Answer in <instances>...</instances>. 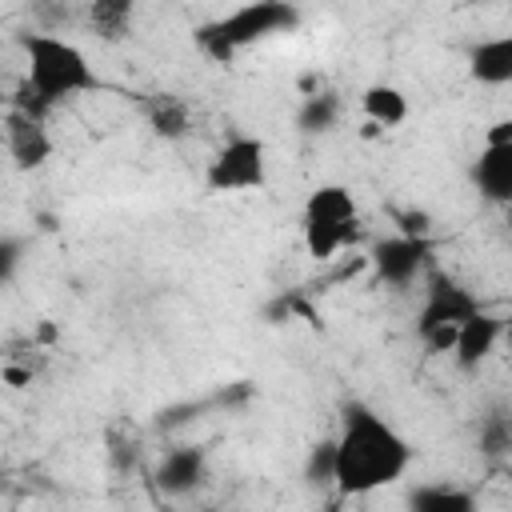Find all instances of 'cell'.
<instances>
[{"label":"cell","mask_w":512,"mask_h":512,"mask_svg":"<svg viewBox=\"0 0 512 512\" xmlns=\"http://www.w3.org/2000/svg\"><path fill=\"white\" fill-rule=\"evenodd\" d=\"M412 464V444L368 404L352 400L340 412L336 432V492L368 496L396 484Z\"/></svg>","instance_id":"cell-1"},{"label":"cell","mask_w":512,"mask_h":512,"mask_svg":"<svg viewBox=\"0 0 512 512\" xmlns=\"http://www.w3.org/2000/svg\"><path fill=\"white\" fill-rule=\"evenodd\" d=\"M20 48H24L28 72H24V88L12 100V108L44 120L56 104L100 88L96 68L88 64V56L72 40L52 36V32H24L20 36Z\"/></svg>","instance_id":"cell-2"},{"label":"cell","mask_w":512,"mask_h":512,"mask_svg":"<svg viewBox=\"0 0 512 512\" xmlns=\"http://www.w3.org/2000/svg\"><path fill=\"white\" fill-rule=\"evenodd\" d=\"M296 24H300V8L292 0H248V4H240L224 16H216V20H204L192 32V40L208 60L228 64L244 48L260 44V40H272L280 32H292Z\"/></svg>","instance_id":"cell-3"},{"label":"cell","mask_w":512,"mask_h":512,"mask_svg":"<svg viewBox=\"0 0 512 512\" xmlns=\"http://www.w3.org/2000/svg\"><path fill=\"white\" fill-rule=\"evenodd\" d=\"M356 224H360V208L348 184H316L304 200L300 212V232H304V252L312 260H332L344 244L356 240Z\"/></svg>","instance_id":"cell-4"},{"label":"cell","mask_w":512,"mask_h":512,"mask_svg":"<svg viewBox=\"0 0 512 512\" xmlns=\"http://www.w3.org/2000/svg\"><path fill=\"white\" fill-rule=\"evenodd\" d=\"M264 184H268V144L260 136H248V132L228 136L204 168V188L212 196L260 192Z\"/></svg>","instance_id":"cell-5"},{"label":"cell","mask_w":512,"mask_h":512,"mask_svg":"<svg viewBox=\"0 0 512 512\" xmlns=\"http://www.w3.org/2000/svg\"><path fill=\"white\" fill-rule=\"evenodd\" d=\"M428 260H432V240H428V236L392 232V236H380V240L368 248L372 276H376L384 288H408V284H416V276H424Z\"/></svg>","instance_id":"cell-6"},{"label":"cell","mask_w":512,"mask_h":512,"mask_svg":"<svg viewBox=\"0 0 512 512\" xmlns=\"http://www.w3.org/2000/svg\"><path fill=\"white\" fill-rule=\"evenodd\" d=\"M484 304L476 300V292H468L460 280L444 276V272H428V288L416 312V336L440 328V324H464L468 316H476Z\"/></svg>","instance_id":"cell-7"},{"label":"cell","mask_w":512,"mask_h":512,"mask_svg":"<svg viewBox=\"0 0 512 512\" xmlns=\"http://www.w3.org/2000/svg\"><path fill=\"white\" fill-rule=\"evenodd\" d=\"M4 144L20 172H36L52 156V136H48L44 120H36L20 108H8V116H4Z\"/></svg>","instance_id":"cell-8"},{"label":"cell","mask_w":512,"mask_h":512,"mask_svg":"<svg viewBox=\"0 0 512 512\" xmlns=\"http://www.w3.org/2000/svg\"><path fill=\"white\" fill-rule=\"evenodd\" d=\"M204 476H208V452L200 444H176L152 468V484L164 496H188L204 484Z\"/></svg>","instance_id":"cell-9"},{"label":"cell","mask_w":512,"mask_h":512,"mask_svg":"<svg viewBox=\"0 0 512 512\" xmlns=\"http://www.w3.org/2000/svg\"><path fill=\"white\" fill-rule=\"evenodd\" d=\"M472 188L480 192V200L508 208L512 204V140L500 144H484L468 168Z\"/></svg>","instance_id":"cell-10"},{"label":"cell","mask_w":512,"mask_h":512,"mask_svg":"<svg viewBox=\"0 0 512 512\" xmlns=\"http://www.w3.org/2000/svg\"><path fill=\"white\" fill-rule=\"evenodd\" d=\"M504 340V316H492V312H476V316H468L464 324H460V332H456V348H452V360H456V368L460 372H476L492 352H496V344Z\"/></svg>","instance_id":"cell-11"},{"label":"cell","mask_w":512,"mask_h":512,"mask_svg":"<svg viewBox=\"0 0 512 512\" xmlns=\"http://www.w3.org/2000/svg\"><path fill=\"white\" fill-rule=\"evenodd\" d=\"M468 76L480 88H504V84H512V32L476 40L468 48Z\"/></svg>","instance_id":"cell-12"},{"label":"cell","mask_w":512,"mask_h":512,"mask_svg":"<svg viewBox=\"0 0 512 512\" xmlns=\"http://www.w3.org/2000/svg\"><path fill=\"white\" fill-rule=\"evenodd\" d=\"M84 20H88L92 36L104 44L128 40L136 28V0H88Z\"/></svg>","instance_id":"cell-13"},{"label":"cell","mask_w":512,"mask_h":512,"mask_svg":"<svg viewBox=\"0 0 512 512\" xmlns=\"http://www.w3.org/2000/svg\"><path fill=\"white\" fill-rule=\"evenodd\" d=\"M360 108L376 128H396V124L408 120V96L396 84H384V80H376L360 92Z\"/></svg>","instance_id":"cell-14"},{"label":"cell","mask_w":512,"mask_h":512,"mask_svg":"<svg viewBox=\"0 0 512 512\" xmlns=\"http://www.w3.org/2000/svg\"><path fill=\"white\" fill-rule=\"evenodd\" d=\"M340 112H344L340 96H336L332 88H316V92H308V96L300 100V108H296V128H300L304 136H328V132L340 124Z\"/></svg>","instance_id":"cell-15"},{"label":"cell","mask_w":512,"mask_h":512,"mask_svg":"<svg viewBox=\"0 0 512 512\" xmlns=\"http://www.w3.org/2000/svg\"><path fill=\"white\" fill-rule=\"evenodd\" d=\"M144 116H148L152 136H160V140H180V136H188V128H192L188 104H184L180 96H172V92L152 96V100L144 104Z\"/></svg>","instance_id":"cell-16"},{"label":"cell","mask_w":512,"mask_h":512,"mask_svg":"<svg viewBox=\"0 0 512 512\" xmlns=\"http://www.w3.org/2000/svg\"><path fill=\"white\" fill-rule=\"evenodd\" d=\"M408 504H412L416 512H476V496H472L468 488L444 484V480L412 488V492H408Z\"/></svg>","instance_id":"cell-17"},{"label":"cell","mask_w":512,"mask_h":512,"mask_svg":"<svg viewBox=\"0 0 512 512\" xmlns=\"http://www.w3.org/2000/svg\"><path fill=\"white\" fill-rule=\"evenodd\" d=\"M300 476L308 488H336V436H324L308 448Z\"/></svg>","instance_id":"cell-18"},{"label":"cell","mask_w":512,"mask_h":512,"mask_svg":"<svg viewBox=\"0 0 512 512\" xmlns=\"http://www.w3.org/2000/svg\"><path fill=\"white\" fill-rule=\"evenodd\" d=\"M480 452H488V456L512 452V420L504 412H492L480 420Z\"/></svg>","instance_id":"cell-19"},{"label":"cell","mask_w":512,"mask_h":512,"mask_svg":"<svg viewBox=\"0 0 512 512\" xmlns=\"http://www.w3.org/2000/svg\"><path fill=\"white\" fill-rule=\"evenodd\" d=\"M24 248H28V244H24L20 236H12V232L0 240V280H4V284L16 280V268H20V260H24Z\"/></svg>","instance_id":"cell-20"},{"label":"cell","mask_w":512,"mask_h":512,"mask_svg":"<svg viewBox=\"0 0 512 512\" xmlns=\"http://www.w3.org/2000/svg\"><path fill=\"white\" fill-rule=\"evenodd\" d=\"M456 332H460V324H440V328L424 332L420 344L428 348V356H452V348H456Z\"/></svg>","instance_id":"cell-21"},{"label":"cell","mask_w":512,"mask_h":512,"mask_svg":"<svg viewBox=\"0 0 512 512\" xmlns=\"http://www.w3.org/2000/svg\"><path fill=\"white\" fill-rule=\"evenodd\" d=\"M392 220H396V232H408V236L432 232V216L424 208H400V212H392Z\"/></svg>","instance_id":"cell-22"},{"label":"cell","mask_w":512,"mask_h":512,"mask_svg":"<svg viewBox=\"0 0 512 512\" xmlns=\"http://www.w3.org/2000/svg\"><path fill=\"white\" fill-rule=\"evenodd\" d=\"M112 468L116 472L136 468V440H112Z\"/></svg>","instance_id":"cell-23"},{"label":"cell","mask_w":512,"mask_h":512,"mask_svg":"<svg viewBox=\"0 0 512 512\" xmlns=\"http://www.w3.org/2000/svg\"><path fill=\"white\" fill-rule=\"evenodd\" d=\"M500 140H512V120H496V124H488L484 144H500Z\"/></svg>","instance_id":"cell-24"},{"label":"cell","mask_w":512,"mask_h":512,"mask_svg":"<svg viewBox=\"0 0 512 512\" xmlns=\"http://www.w3.org/2000/svg\"><path fill=\"white\" fill-rule=\"evenodd\" d=\"M504 344H508V352H512V316L504 320Z\"/></svg>","instance_id":"cell-25"},{"label":"cell","mask_w":512,"mask_h":512,"mask_svg":"<svg viewBox=\"0 0 512 512\" xmlns=\"http://www.w3.org/2000/svg\"><path fill=\"white\" fill-rule=\"evenodd\" d=\"M504 4H508V8H512V0H504Z\"/></svg>","instance_id":"cell-26"}]
</instances>
